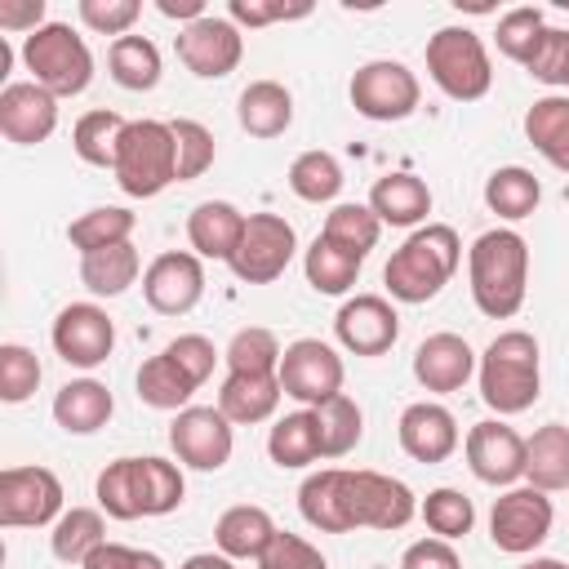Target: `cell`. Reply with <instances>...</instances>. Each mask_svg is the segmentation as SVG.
Masks as SVG:
<instances>
[{
	"label": "cell",
	"mask_w": 569,
	"mask_h": 569,
	"mask_svg": "<svg viewBox=\"0 0 569 569\" xmlns=\"http://www.w3.org/2000/svg\"><path fill=\"white\" fill-rule=\"evenodd\" d=\"M298 511L320 533H351V529L396 533L418 516V498L405 480H396L387 471L320 467L302 480Z\"/></svg>",
	"instance_id": "obj_1"
},
{
	"label": "cell",
	"mask_w": 569,
	"mask_h": 569,
	"mask_svg": "<svg viewBox=\"0 0 569 569\" xmlns=\"http://www.w3.org/2000/svg\"><path fill=\"white\" fill-rule=\"evenodd\" d=\"M471 302L489 320H511L529 293V244L511 227H493L467 249Z\"/></svg>",
	"instance_id": "obj_2"
},
{
	"label": "cell",
	"mask_w": 569,
	"mask_h": 569,
	"mask_svg": "<svg viewBox=\"0 0 569 569\" xmlns=\"http://www.w3.org/2000/svg\"><path fill=\"white\" fill-rule=\"evenodd\" d=\"M462 262V240L449 222H422L405 236V244L387 258L382 267V284L396 302H431L458 271Z\"/></svg>",
	"instance_id": "obj_3"
},
{
	"label": "cell",
	"mask_w": 569,
	"mask_h": 569,
	"mask_svg": "<svg viewBox=\"0 0 569 569\" xmlns=\"http://www.w3.org/2000/svg\"><path fill=\"white\" fill-rule=\"evenodd\" d=\"M476 382H480V400L498 418L533 409V400L542 396V351H538V338L529 329H502L480 351Z\"/></svg>",
	"instance_id": "obj_4"
},
{
	"label": "cell",
	"mask_w": 569,
	"mask_h": 569,
	"mask_svg": "<svg viewBox=\"0 0 569 569\" xmlns=\"http://www.w3.org/2000/svg\"><path fill=\"white\" fill-rule=\"evenodd\" d=\"M116 187L133 200H151L178 182V147L169 120H129L116 151Z\"/></svg>",
	"instance_id": "obj_5"
},
{
	"label": "cell",
	"mask_w": 569,
	"mask_h": 569,
	"mask_svg": "<svg viewBox=\"0 0 569 569\" xmlns=\"http://www.w3.org/2000/svg\"><path fill=\"white\" fill-rule=\"evenodd\" d=\"M22 67L53 98H76L93 84V53L71 22H44L40 31L22 36Z\"/></svg>",
	"instance_id": "obj_6"
},
{
	"label": "cell",
	"mask_w": 569,
	"mask_h": 569,
	"mask_svg": "<svg viewBox=\"0 0 569 569\" xmlns=\"http://www.w3.org/2000/svg\"><path fill=\"white\" fill-rule=\"evenodd\" d=\"M427 76L453 102H476L493 84V62L471 27H440L427 40Z\"/></svg>",
	"instance_id": "obj_7"
},
{
	"label": "cell",
	"mask_w": 569,
	"mask_h": 569,
	"mask_svg": "<svg viewBox=\"0 0 569 569\" xmlns=\"http://www.w3.org/2000/svg\"><path fill=\"white\" fill-rule=\"evenodd\" d=\"M347 93H351V107L365 120H378V124L405 120L422 102V84H418V76L400 58H369V62H360L351 84H347Z\"/></svg>",
	"instance_id": "obj_8"
},
{
	"label": "cell",
	"mask_w": 569,
	"mask_h": 569,
	"mask_svg": "<svg viewBox=\"0 0 569 569\" xmlns=\"http://www.w3.org/2000/svg\"><path fill=\"white\" fill-rule=\"evenodd\" d=\"M556 507L533 485H511L489 507V542L507 556H529L551 538Z\"/></svg>",
	"instance_id": "obj_9"
},
{
	"label": "cell",
	"mask_w": 569,
	"mask_h": 569,
	"mask_svg": "<svg viewBox=\"0 0 569 569\" xmlns=\"http://www.w3.org/2000/svg\"><path fill=\"white\" fill-rule=\"evenodd\" d=\"M298 253V231L280 213H249L236 253L227 258L231 276L244 284H271L284 276V267Z\"/></svg>",
	"instance_id": "obj_10"
},
{
	"label": "cell",
	"mask_w": 569,
	"mask_h": 569,
	"mask_svg": "<svg viewBox=\"0 0 569 569\" xmlns=\"http://www.w3.org/2000/svg\"><path fill=\"white\" fill-rule=\"evenodd\" d=\"M169 449L191 471H222L236 449V422L218 405H187L169 422Z\"/></svg>",
	"instance_id": "obj_11"
},
{
	"label": "cell",
	"mask_w": 569,
	"mask_h": 569,
	"mask_svg": "<svg viewBox=\"0 0 569 569\" xmlns=\"http://www.w3.org/2000/svg\"><path fill=\"white\" fill-rule=\"evenodd\" d=\"M62 480L49 467H4L0 471V525L4 529H40L58 525L62 507Z\"/></svg>",
	"instance_id": "obj_12"
},
{
	"label": "cell",
	"mask_w": 569,
	"mask_h": 569,
	"mask_svg": "<svg viewBox=\"0 0 569 569\" xmlns=\"http://www.w3.org/2000/svg\"><path fill=\"white\" fill-rule=\"evenodd\" d=\"M342 378H347L342 356L320 338H298L280 356V387L302 409H316V405L342 396Z\"/></svg>",
	"instance_id": "obj_13"
},
{
	"label": "cell",
	"mask_w": 569,
	"mask_h": 569,
	"mask_svg": "<svg viewBox=\"0 0 569 569\" xmlns=\"http://www.w3.org/2000/svg\"><path fill=\"white\" fill-rule=\"evenodd\" d=\"M173 49H178V62L196 76V80H222L240 67L244 58V36L231 18L222 13H204L200 22L182 27L173 36Z\"/></svg>",
	"instance_id": "obj_14"
},
{
	"label": "cell",
	"mask_w": 569,
	"mask_h": 569,
	"mask_svg": "<svg viewBox=\"0 0 569 569\" xmlns=\"http://www.w3.org/2000/svg\"><path fill=\"white\" fill-rule=\"evenodd\" d=\"M49 342H53V351H58L62 365H71V369H98L111 356V347H116V320L98 302H67L53 316Z\"/></svg>",
	"instance_id": "obj_15"
},
{
	"label": "cell",
	"mask_w": 569,
	"mask_h": 569,
	"mask_svg": "<svg viewBox=\"0 0 569 569\" xmlns=\"http://www.w3.org/2000/svg\"><path fill=\"white\" fill-rule=\"evenodd\" d=\"M462 453H467V467L480 485L511 489V485L525 480V436L502 418L476 422L462 436Z\"/></svg>",
	"instance_id": "obj_16"
},
{
	"label": "cell",
	"mask_w": 569,
	"mask_h": 569,
	"mask_svg": "<svg viewBox=\"0 0 569 569\" xmlns=\"http://www.w3.org/2000/svg\"><path fill=\"white\" fill-rule=\"evenodd\" d=\"M142 298L160 316H187L204 298V258L191 249H169L147 262L142 271Z\"/></svg>",
	"instance_id": "obj_17"
},
{
	"label": "cell",
	"mask_w": 569,
	"mask_h": 569,
	"mask_svg": "<svg viewBox=\"0 0 569 569\" xmlns=\"http://www.w3.org/2000/svg\"><path fill=\"white\" fill-rule=\"evenodd\" d=\"M333 338L351 356H382L400 338V316L382 293H356L333 316Z\"/></svg>",
	"instance_id": "obj_18"
},
{
	"label": "cell",
	"mask_w": 569,
	"mask_h": 569,
	"mask_svg": "<svg viewBox=\"0 0 569 569\" xmlns=\"http://www.w3.org/2000/svg\"><path fill=\"white\" fill-rule=\"evenodd\" d=\"M58 102L36 80H9L0 89V133L13 147H36L58 129Z\"/></svg>",
	"instance_id": "obj_19"
},
{
	"label": "cell",
	"mask_w": 569,
	"mask_h": 569,
	"mask_svg": "<svg viewBox=\"0 0 569 569\" xmlns=\"http://www.w3.org/2000/svg\"><path fill=\"white\" fill-rule=\"evenodd\" d=\"M476 365H480V356L458 333H427L413 347V378L422 391H436V396L462 391L476 378Z\"/></svg>",
	"instance_id": "obj_20"
},
{
	"label": "cell",
	"mask_w": 569,
	"mask_h": 569,
	"mask_svg": "<svg viewBox=\"0 0 569 569\" xmlns=\"http://www.w3.org/2000/svg\"><path fill=\"white\" fill-rule=\"evenodd\" d=\"M396 440L413 462H445L462 445V431H458V418L445 405L413 400V405H405V413L396 422Z\"/></svg>",
	"instance_id": "obj_21"
},
{
	"label": "cell",
	"mask_w": 569,
	"mask_h": 569,
	"mask_svg": "<svg viewBox=\"0 0 569 569\" xmlns=\"http://www.w3.org/2000/svg\"><path fill=\"white\" fill-rule=\"evenodd\" d=\"M244 218L231 200H200L191 213H187V244L196 258H218L227 262L240 244V231H244Z\"/></svg>",
	"instance_id": "obj_22"
},
{
	"label": "cell",
	"mask_w": 569,
	"mask_h": 569,
	"mask_svg": "<svg viewBox=\"0 0 569 569\" xmlns=\"http://www.w3.org/2000/svg\"><path fill=\"white\" fill-rule=\"evenodd\" d=\"M280 400H284L280 373H227L218 387V409L236 427H253V422L276 418Z\"/></svg>",
	"instance_id": "obj_23"
},
{
	"label": "cell",
	"mask_w": 569,
	"mask_h": 569,
	"mask_svg": "<svg viewBox=\"0 0 569 569\" xmlns=\"http://www.w3.org/2000/svg\"><path fill=\"white\" fill-rule=\"evenodd\" d=\"M111 413H116V400L98 378H71L53 396V422L67 436H93L111 422Z\"/></svg>",
	"instance_id": "obj_24"
},
{
	"label": "cell",
	"mask_w": 569,
	"mask_h": 569,
	"mask_svg": "<svg viewBox=\"0 0 569 569\" xmlns=\"http://www.w3.org/2000/svg\"><path fill=\"white\" fill-rule=\"evenodd\" d=\"M382 227H422L431 213V187L418 173H387L373 182L369 200H365Z\"/></svg>",
	"instance_id": "obj_25"
},
{
	"label": "cell",
	"mask_w": 569,
	"mask_h": 569,
	"mask_svg": "<svg viewBox=\"0 0 569 569\" xmlns=\"http://www.w3.org/2000/svg\"><path fill=\"white\" fill-rule=\"evenodd\" d=\"M236 120L249 138H280L293 124V93L280 80H249L236 98Z\"/></svg>",
	"instance_id": "obj_26"
},
{
	"label": "cell",
	"mask_w": 569,
	"mask_h": 569,
	"mask_svg": "<svg viewBox=\"0 0 569 569\" xmlns=\"http://www.w3.org/2000/svg\"><path fill=\"white\" fill-rule=\"evenodd\" d=\"M271 538H276V520L258 502H236L213 525V547L231 560H258Z\"/></svg>",
	"instance_id": "obj_27"
},
{
	"label": "cell",
	"mask_w": 569,
	"mask_h": 569,
	"mask_svg": "<svg viewBox=\"0 0 569 569\" xmlns=\"http://www.w3.org/2000/svg\"><path fill=\"white\" fill-rule=\"evenodd\" d=\"M525 485L542 493L569 489V427L565 422H542L525 440Z\"/></svg>",
	"instance_id": "obj_28"
},
{
	"label": "cell",
	"mask_w": 569,
	"mask_h": 569,
	"mask_svg": "<svg viewBox=\"0 0 569 569\" xmlns=\"http://www.w3.org/2000/svg\"><path fill=\"white\" fill-rule=\"evenodd\" d=\"M525 138L551 169L569 173V93L533 98V107L525 111Z\"/></svg>",
	"instance_id": "obj_29"
},
{
	"label": "cell",
	"mask_w": 569,
	"mask_h": 569,
	"mask_svg": "<svg viewBox=\"0 0 569 569\" xmlns=\"http://www.w3.org/2000/svg\"><path fill=\"white\" fill-rule=\"evenodd\" d=\"M196 378L169 356V351H156L151 360H142L138 369V400L147 409H160V413H182L196 396Z\"/></svg>",
	"instance_id": "obj_30"
},
{
	"label": "cell",
	"mask_w": 569,
	"mask_h": 569,
	"mask_svg": "<svg viewBox=\"0 0 569 569\" xmlns=\"http://www.w3.org/2000/svg\"><path fill=\"white\" fill-rule=\"evenodd\" d=\"M267 458H271L280 471H302V467L320 462L316 413H311V409H293V413L276 418L271 431H267Z\"/></svg>",
	"instance_id": "obj_31"
},
{
	"label": "cell",
	"mask_w": 569,
	"mask_h": 569,
	"mask_svg": "<svg viewBox=\"0 0 569 569\" xmlns=\"http://www.w3.org/2000/svg\"><path fill=\"white\" fill-rule=\"evenodd\" d=\"M93 498L111 520H138L147 516V498H142V458H116L98 471L93 480Z\"/></svg>",
	"instance_id": "obj_32"
},
{
	"label": "cell",
	"mask_w": 569,
	"mask_h": 569,
	"mask_svg": "<svg viewBox=\"0 0 569 569\" xmlns=\"http://www.w3.org/2000/svg\"><path fill=\"white\" fill-rule=\"evenodd\" d=\"M107 542V511L102 507H67L49 533V551L62 565H84Z\"/></svg>",
	"instance_id": "obj_33"
},
{
	"label": "cell",
	"mask_w": 569,
	"mask_h": 569,
	"mask_svg": "<svg viewBox=\"0 0 569 569\" xmlns=\"http://www.w3.org/2000/svg\"><path fill=\"white\" fill-rule=\"evenodd\" d=\"M107 76L120 89H129V93L156 89L160 84V49H156V40H147V36H120V40H111V49H107Z\"/></svg>",
	"instance_id": "obj_34"
},
{
	"label": "cell",
	"mask_w": 569,
	"mask_h": 569,
	"mask_svg": "<svg viewBox=\"0 0 569 569\" xmlns=\"http://www.w3.org/2000/svg\"><path fill=\"white\" fill-rule=\"evenodd\" d=\"M542 200V182L525 169V164H502L485 178V204L489 213H498L502 222H520L538 209Z\"/></svg>",
	"instance_id": "obj_35"
},
{
	"label": "cell",
	"mask_w": 569,
	"mask_h": 569,
	"mask_svg": "<svg viewBox=\"0 0 569 569\" xmlns=\"http://www.w3.org/2000/svg\"><path fill=\"white\" fill-rule=\"evenodd\" d=\"M124 116L120 111H107V107H93L84 111L76 124H71V151L93 164V169H111L116 164V151H120V133H124Z\"/></svg>",
	"instance_id": "obj_36"
},
{
	"label": "cell",
	"mask_w": 569,
	"mask_h": 569,
	"mask_svg": "<svg viewBox=\"0 0 569 569\" xmlns=\"http://www.w3.org/2000/svg\"><path fill=\"white\" fill-rule=\"evenodd\" d=\"M133 227H138V218H133L124 204H98V209L80 213V218L67 227V240H71V249H80V258H84V253H102V249L129 244Z\"/></svg>",
	"instance_id": "obj_37"
},
{
	"label": "cell",
	"mask_w": 569,
	"mask_h": 569,
	"mask_svg": "<svg viewBox=\"0 0 569 569\" xmlns=\"http://www.w3.org/2000/svg\"><path fill=\"white\" fill-rule=\"evenodd\" d=\"M138 271H142V258H138L133 240L80 258V284H84L93 298H120V293L138 280Z\"/></svg>",
	"instance_id": "obj_38"
},
{
	"label": "cell",
	"mask_w": 569,
	"mask_h": 569,
	"mask_svg": "<svg viewBox=\"0 0 569 569\" xmlns=\"http://www.w3.org/2000/svg\"><path fill=\"white\" fill-rule=\"evenodd\" d=\"M302 276H307V284H311L316 293L338 298V293H347V289L356 284V276H360V258L347 253L342 244L316 236V240L307 244V253H302Z\"/></svg>",
	"instance_id": "obj_39"
},
{
	"label": "cell",
	"mask_w": 569,
	"mask_h": 569,
	"mask_svg": "<svg viewBox=\"0 0 569 569\" xmlns=\"http://www.w3.org/2000/svg\"><path fill=\"white\" fill-rule=\"evenodd\" d=\"M342 182H347V178H342V164H338L333 151L311 147V151L293 156V164H289V191H293L298 200H307V204H329V200H338Z\"/></svg>",
	"instance_id": "obj_40"
},
{
	"label": "cell",
	"mask_w": 569,
	"mask_h": 569,
	"mask_svg": "<svg viewBox=\"0 0 569 569\" xmlns=\"http://www.w3.org/2000/svg\"><path fill=\"white\" fill-rule=\"evenodd\" d=\"M311 413H316V431H320V458H347L360 445L365 413H360V405L347 391L325 400V405H316Z\"/></svg>",
	"instance_id": "obj_41"
},
{
	"label": "cell",
	"mask_w": 569,
	"mask_h": 569,
	"mask_svg": "<svg viewBox=\"0 0 569 569\" xmlns=\"http://www.w3.org/2000/svg\"><path fill=\"white\" fill-rule=\"evenodd\" d=\"M320 236H325V240H333V244H342L347 253H356V258L365 262V258H369V249H373V244H378V236H382V222H378V213H373L369 204L347 200V204H333V209L325 213Z\"/></svg>",
	"instance_id": "obj_42"
},
{
	"label": "cell",
	"mask_w": 569,
	"mask_h": 569,
	"mask_svg": "<svg viewBox=\"0 0 569 569\" xmlns=\"http://www.w3.org/2000/svg\"><path fill=\"white\" fill-rule=\"evenodd\" d=\"M280 338L262 325H244L236 329V338L227 342L222 360H227V373H280Z\"/></svg>",
	"instance_id": "obj_43"
},
{
	"label": "cell",
	"mask_w": 569,
	"mask_h": 569,
	"mask_svg": "<svg viewBox=\"0 0 569 569\" xmlns=\"http://www.w3.org/2000/svg\"><path fill=\"white\" fill-rule=\"evenodd\" d=\"M418 516H422V525H427L436 538H445V542L467 538L471 525H476V507H471V498H467L462 489H449V485L431 489V493L418 502Z\"/></svg>",
	"instance_id": "obj_44"
},
{
	"label": "cell",
	"mask_w": 569,
	"mask_h": 569,
	"mask_svg": "<svg viewBox=\"0 0 569 569\" xmlns=\"http://www.w3.org/2000/svg\"><path fill=\"white\" fill-rule=\"evenodd\" d=\"M542 31H547L542 9H538V4H520V9H507V13L498 18L493 40H498V53H502V58H511V62H520V67H525V62L533 58V49H538Z\"/></svg>",
	"instance_id": "obj_45"
},
{
	"label": "cell",
	"mask_w": 569,
	"mask_h": 569,
	"mask_svg": "<svg viewBox=\"0 0 569 569\" xmlns=\"http://www.w3.org/2000/svg\"><path fill=\"white\" fill-rule=\"evenodd\" d=\"M142 498H147V516H169V511H178L182 498H187L182 467L169 462V458L147 453V458H142Z\"/></svg>",
	"instance_id": "obj_46"
},
{
	"label": "cell",
	"mask_w": 569,
	"mask_h": 569,
	"mask_svg": "<svg viewBox=\"0 0 569 569\" xmlns=\"http://www.w3.org/2000/svg\"><path fill=\"white\" fill-rule=\"evenodd\" d=\"M169 129H173V147H178V182L200 178V173L213 164V156H218L213 133H209L200 120H191V116L169 120Z\"/></svg>",
	"instance_id": "obj_47"
},
{
	"label": "cell",
	"mask_w": 569,
	"mask_h": 569,
	"mask_svg": "<svg viewBox=\"0 0 569 569\" xmlns=\"http://www.w3.org/2000/svg\"><path fill=\"white\" fill-rule=\"evenodd\" d=\"M40 387V360L31 347L22 342H4L0 347V400L4 405H22L31 400Z\"/></svg>",
	"instance_id": "obj_48"
},
{
	"label": "cell",
	"mask_w": 569,
	"mask_h": 569,
	"mask_svg": "<svg viewBox=\"0 0 569 569\" xmlns=\"http://www.w3.org/2000/svg\"><path fill=\"white\" fill-rule=\"evenodd\" d=\"M76 13L93 36L120 40V36H133V22L142 18V4L138 0H80Z\"/></svg>",
	"instance_id": "obj_49"
},
{
	"label": "cell",
	"mask_w": 569,
	"mask_h": 569,
	"mask_svg": "<svg viewBox=\"0 0 569 569\" xmlns=\"http://www.w3.org/2000/svg\"><path fill=\"white\" fill-rule=\"evenodd\" d=\"M525 71L533 80L551 84V89H569V31L547 27L542 40H538V49H533V58L525 62Z\"/></svg>",
	"instance_id": "obj_50"
},
{
	"label": "cell",
	"mask_w": 569,
	"mask_h": 569,
	"mask_svg": "<svg viewBox=\"0 0 569 569\" xmlns=\"http://www.w3.org/2000/svg\"><path fill=\"white\" fill-rule=\"evenodd\" d=\"M258 569H329L320 547H311L302 533L276 529V538L267 542V551L258 556Z\"/></svg>",
	"instance_id": "obj_51"
},
{
	"label": "cell",
	"mask_w": 569,
	"mask_h": 569,
	"mask_svg": "<svg viewBox=\"0 0 569 569\" xmlns=\"http://www.w3.org/2000/svg\"><path fill=\"white\" fill-rule=\"evenodd\" d=\"M164 351L204 387V378L213 373V365H218V347L204 338V333H178L173 342H164Z\"/></svg>",
	"instance_id": "obj_52"
},
{
	"label": "cell",
	"mask_w": 569,
	"mask_h": 569,
	"mask_svg": "<svg viewBox=\"0 0 569 569\" xmlns=\"http://www.w3.org/2000/svg\"><path fill=\"white\" fill-rule=\"evenodd\" d=\"M311 4H262V0H231L227 4V18L236 27H271V22H293V18H307Z\"/></svg>",
	"instance_id": "obj_53"
},
{
	"label": "cell",
	"mask_w": 569,
	"mask_h": 569,
	"mask_svg": "<svg viewBox=\"0 0 569 569\" xmlns=\"http://www.w3.org/2000/svg\"><path fill=\"white\" fill-rule=\"evenodd\" d=\"M80 569H169L156 551H142V547H124V542H102Z\"/></svg>",
	"instance_id": "obj_54"
},
{
	"label": "cell",
	"mask_w": 569,
	"mask_h": 569,
	"mask_svg": "<svg viewBox=\"0 0 569 569\" xmlns=\"http://www.w3.org/2000/svg\"><path fill=\"white\" fill-rule=\"evenodd\" d=\"M462 560H458V551H453V542H445V538H418V542H409L405 551H400V565L396 569H458Z\"/></svg>",
	"instance_id": "obj_55"
},
{
	"label": "cell",
	"mask_w": 569,
	"mask_h": 569,
	"mask_svg": "<svg viewBox=\"0 0 569 569\" xmlns=\"http://www.w3.org/2000/svg\"><path fill=\"white\" fill-rule=\"evenodd\" d=\"M44 27V0H0V31H40Z\"/></svg>",
	"instance_id": "obj_56"
},
{
	"label": "cell",
	"mask_w": 569,
	"mask_h": 569,
	"mask_svg": "<svg viewBox=\"0 0 569 569\" xmlns=\"http://www.w3.org/2000/svg\"><path fill=\"white\" fill-rule=\"evenodd\" d=\"M156 9L164 13V18H173V22H200L209 9H204V0H156Z\"/></svg>",
	"instance_id": "obj_57"
},
{
	"label": "cell",
	"mask_w": 569,
	"mask_h": 569,
	"mask_svg": "<svg viewBox=\"0 0 569 569\" xmlns=\"http://www.w3.org/2000/svg\"><path fill=\"white\" fill-rule=\"evenodd\" d=\"M178 569H236V560L222 556V551H196V556H187Z\"/></svg>",
	"instance_id": "obj_58"
},
{
	"label": "cell",
	"mask_w": 569,
	"mask_h": 569,
	"mask_svg": "<svg viewBox=\"0 0 569 569\" xmlns=\"http://www.w3.org/2000/svg\"><path fill=\"white\" fill-rule=\"evenodd\" d=\"M520 569H569L565 560H556V556H533V560H525Z\"/></svg>",
	"instance_id": "obj_59"
},
{
	"label": "cell",
	"mask_w": 569,
	"mask_h": 569,
	"mask_svg": "<svg viewBox=\"0 0 569 569\" xmlns=\"http://www.w3.org/2000/svg\"><path fill=\"white\" fill-rule=\"evenodd\" d=\"M458 569H462V565H458Z\"/></svg>",
	"instance_id": "obj_60"
}]
</instances>
